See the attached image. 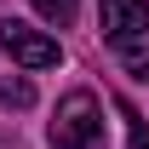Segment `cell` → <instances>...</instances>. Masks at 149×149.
<instances>
[{
  "instance_id": "1",
  "label": "cell",
  "mask_w": 149,
  "mask_h": 149,
  "mask_svg": "<svg viewBox=\"0 0 149 149\" xmlns=\"http://www.w3.org/2000/svg\"><path fill=\"white\" fill-rule=\"evenodd\" d=\"M52 149H103V109H97V97L86 92V86L57 103Z\"/></svg>"
},
{
  "instance_id": "3",
  "label": "cell",
  "mask_w": 149,
  "mask_h": 149,
  "mask_svg": "<svg viewBox=\"0 0 149 149\" xmlns=\"http://www.w3.org/2000/svg\"><path fill=\"white\" fill-rule=\"evenodd\" d=\"M0 46L17 57L23 69H52L57 57H63L52 35H40V29H29V23H17V17H12V23H0Z\"/></svg>"
},
{
  "instance_id": "2",
  "label": "cell",
  "mask_w": 149,
  "mask_h": 149,
  "mask_svg": "<svg viewBox=\"0 0 149 149\" xmlns=\"http://www.w3.org/2000/svg\"><path fill=\"white\" fill-rule=\"evenodd\" d=\"M97 23H103V40L115 52L138 46L149 35V0H97Z\"/></svg>"
},
{
  "instance_id": "5",
  "label": "cell",
  "mask_w": 149,
  "mask_h": 149,
  "mask_svg": "<svg viewBox=\"0 0 149 149\" xmlns=\"http://www.w3.org/2000/svg\"><path fill=\"white\" fill-rule=\"evenodd\" d=\"M74 6H80V0H35V12L46 23H74Z\"/></svg>"
},
{
  "instance_id": "6",
  "label": "cell",
  "mask_w": 149,
  "mask_h": 149,
  "mask_svg": "<svg viewBox=\"0 0 149 149\" xmlns=\"http://www.w3.org/2000/svg\"><path fill=\"white\" fill-rule=\"evenodd\" d=\"M120 115H126V143H132V149H149V126L138 120V109H132V103H120Z\"/></svg>"
},
{
  "instance_id": "4",
  "label": "cell",
  "mask_w": 149,
  "mask_h": 149,
  "mask_svg": "<svg viewBox=\"0 0 149 149\" xmlns=\"http://www.w3.org/2000/svg\"><path fill=\"white\" fill-rule=\"evenodd\" d=\"M0 103H6V109H29V103H35V86H29V80H0Z\"/></svg>"
},
{
  "instance_id": "7",
  "label": "cell",
  "mask_w": 149,
  "mask_h": 149,
  "mask_svg": "<svg viewBox=\"0 0 149 149\" xmlns=\"http://www.w3.org/2000/svg\"><path fill=\"white\" fill-rule=\"evenodd\" d=\"M120 63H126V74L149 80V52H143V46H120Z\"/></svg>"
}]
</instances>
